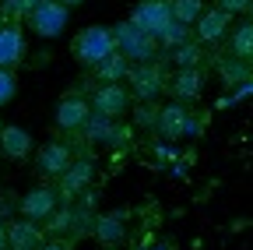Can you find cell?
<instances>
[{
    "label": "cell",
    "mask_w": 253,
    "mask_h": 250,
    "mask_svg": "<svg viewBox=\"0 0 253 250\" xmlns=\"http://www.w3.org/2000/svg\"><path fill=\"white\" fill-rule=\"evenodd\" d=\"M116 53V39H113V28L109 25H88L71 39V56L84 67H95L102 60Z\"/></svg>",
    "instance_id": "cell-1"
},
{
    "label": "cell",
    "mask_w": 253,
    "mask_h": 250,
    "mask_svg": "<svg viewBox=\"0 0 253 250\" xmlns=\"http://www.w3.org/2000/svg\"><path fill=\"white\" fill-rule=\"evenodd\" d=\"M113 39H116V53H123L130 64H148L158 53V39L141 32V28H134L130 21H120L113 28Z\"/></svg>",
    "instance_id": "cell-2"
},
{
    "label": "cell",
    "mask_w": 253,
    "mask_h": 250,
    "mask_svg": "<svg viewBox=\"0 0 253 250\" xmlns=\"http://www.w3.org/2000/svg\"><path fill=\"white\" fill-rule=\"evenodd\" d=\"M67 11H71V7L56 4V0H39V4L32 7L25 18H28V28H32L39 39H60L63 32H67V21H71Z\"/></svg>",
    "instance_id": "cell-3"
},
{
    "label": "cell",
    "mask_w": 253,
    "mask_h": 250,
    "mask_svg": "<svg viewBox=\"0 0 253 250\" xmlns=\"http://www.w3.org/2000/svg\"><path fill=\"white\" fill-rule=\"evenodd\" d=\"M130 25L158 39L172 25V0H137V7L130 11Z\"/></svg>",
    "instance_id": "cell-4"
},
{
    "label": "cell",
    "mask_w": 253,
    "mask_h": 250,
    "mask_svg": "<svg viewBox=\"0 0 253 250\" xmlns=\"http://www.w3.org/2000/svg\"><path fill=\"white\" fill-rule=\"evenodd\" d=\"M130 102H134V96H130V88H123L120 81L116 85H99V92L91 96V109H95V116H102V120H116V116H123L126 109H130Z\"/></svg>",
    "instance_id": "cell-5"
},
{
    "label": "cell",
    "mask_w": 253,
    "mask_h": 250,
    "mask_svg": "<svg viewBox=\"0 0 253 250\" xmlns=\"http://www.w3.org/2000/svg\"><path fill=\"white\" fill-rule=\"evenodd\" d=\"M155 127H158V134H162L166 141H179V138H186L190 131H194V113H190L186 102H169V106L158 109Z\"/></svg>",
    "instance_id": "cell-6"
},
{
    "label": "cell",
    "mask_w": 253,
    "mask_h": 250,
    "mask_svg": "<svg viewBox=\"0 0 253 250\" xmlns=\"http://www.w3.org/2000/svg\"><path fill=\"white\" fill-rule=\"evenodd\" d=\"M126 78H130V96H137L141 102L144 99H155L158 92L166 88V74H162V67L158 64H141V67H130L126 71Z\"/></svg>",
    "instance_id": "cell-7"
},
{
    "label": "cell",
    "mask_w": 253,
    "mask_h": 250,
    "mask_svg": "<svg viewBox=\"0 0 253 250\" xmlns=\"http://www.w3.org/2000/svg\"><path fill=\"white\" fill-rule=\"evenodd\" d=\"M56 191L53 187H32V191L21 198V204H18V211H21V218H28V222H46V218L56 211Z\"/></svg>",
    "instance_id": "cell-8"
},
{
    "label": "cell",
    "mask_w": 253,
    "mask_h": 250,
    "mask_svg": "<svg viewBox=\"0 0 253 250\" xmlns=\"http://www.w3.org/2000/svg\"><path fill=\"white\" fill-rule=\"evenodd\" d=\"M91 176H95V162H91V159H78V162H71L67 169L60 173V191H56V198L74 201L81 191H88Z\"/></svg>",
    "instance_id": "cell-9"
},
{
    "label": "cell",
    "mask_w": 253,
    "mask_h": 250,
    "mask_svg": "<svg viewBox=\"0 0 253 250\" xmlns=\"http://www.w3.org/2000/svg\"><path fill=\"white\" fill-rule=\"evenodd\" d=\"M25 56H28V43H25L21 25H0V67L11 71Z\"/></svg>",
    "instance_id": "cell-10"
},
{
    "label": "cell",
    "mask_w": 253,
    "mask_h": 250,
    "mask_svg": "<svg viewBox=\"0 0 253 250\" xmlns=\"http://www.w3.org/2000/svg\"><path fill=\"white\" fill-rule=\"evenodd\" d=\"M88 116H91V106H88V99H81V96H63L60 99V106H56V127L60 131H81L84 123H88Z\"/></svg>",
    "instance_id": "cell-11"
},
{
    "label": "cell",
    "mask_w": 253,
    "mask_h": 250,
    "mask_svg": "<svg viewBox=\"0 0 253 250\" xmlns=\"http://www.w3.org/2000/svg\"><path fill=\"white\" fill-rule=\"evenodd\" d=\"M46 243V229L39 222L18 218L14 226H7V250H39Z\"/></svg>",
    "instance_id": "cell-12"
},
{
    "label": "cell",
    "mask_w": 253,
    "mask_h": 250,
    "mask_svg": "<svg viewBox=\"0 0 253 250\" xmlns=\"http://www.w3.org/2000/svg\"><path fill=\"white\" fill-rule=\"evenodd\" d=\"M0 148H4L7 159H28L32 148H36V141H32V134L25 127H18V123H7V127H0Z\"/></svg>",
    "instance_id": "cell-13"
},
{
    "label": "cell",
    "mask_w": 253,
    "mask_h": 250,
    "mask_svg": "<svg viewBox=\"0 0 253 250\" xmlns=\"http://www.w3.org/2000/svg\"><path fill=\"white\" fill-rule=\"evenodd\" d=\"M232 14H225L221 7H211V11H201V18L194 21L197 25V39L201 43H218L221 36H225V28H229Z\"/></svg>",
    "instance_id": "cell-14"
},
{
    "label": "cell",
    "mask_w": 253,
    "mask_h": 250,
    "mask_svg": "<svg viewBox=\"0 0 253 250\" xmlns=\"http://www.w3.org/2000/svg\"><path fill=\"white\" fill-rule=\"evenodd\" d=\"M74 162V151L63 145V141H53V145H46L42 148V155H39V169L46 173V176H60L63 169H67Z\"/></svg>",
    "instance_id": "cell-15"
},
{
    "label": "cell",
    "mask_w": 253,
    "mask_h": 250,
    "mask_svg": "<svg viewBox=\"0 0 253 250\" xmlns=\"http://www.w3.org/2000/svg\"><path fill=\"white\" fill-rule=\"evenodd\" d=\"M130 67H134V64H130V60H126L123 53H109L102 64H95L91 71H95V78H99L102 85H116V81L126 78V71H130Z\"/></svg>",
    "instance_id": "cell-16"
},
{
    "label": "cell",
    "mask_w": 253,
    "mask_h": 250,
    "mask_svg": "<svg viewBox=\"0 0 253 250\" xmlns=\"http://www.w3.org/2000/svg\"><path fill=\"white\" fill-rule=\"evenodd\" d=\"M201 85H204L201 67H179V74H176V81H172V96L190 102V99L201 96Z\"/></svg>",
    "instance_id": "cell-17"
},
{
    "label": "cell",
    "mask_w": 253,
    "mask_h": 250,
    "mask_svg": "<svg viewBox=\"0 0 253 250\" xmlns=\"http://www.w3.org/2000/svg\"><path fill=\"white\" fill-rule=\"evenodd\" d=\"M218 71H221V81L225 85H250V64L246 60H221L218 64Z\"/></svg>",
    "instance_id": "cell-18"
},
{
    "label": "cell",
    "mask_w": 253,
    "mask_h": 250,
    "mask_svg": "<svg viewBox=\"0 0 253 250\" xmlns=\"http://www.w3.org/2000/svg\"><path fill=\"white\" fill-rule=\"evenodd\" d=\"M232 56L250 64V56H253V25L250 21H243L236 32H232Z\"/></svg>",
    "instance_id": "cell-19"
},
{
    "label": "cell",
    "mask_w": 253,
    "mask_h": 250,
    "mask_svg": "<svg viewBox=\"0 0 253 250\" xmlns=\"http://www.w3.org/2000/svg\"><path fill=\"white\" fill-rule=\"evenodd\" d=\"M204 11V0H172V21L179 25H194Z\"/></svg>",
    "instance_id": "cell-20"
},
{
    "label": "cell",
    "mask_w": 253,
    "mask_h": 250,
    "mask_svg": "<svg viewBox=\"0 0 253 250\" xmlns=\"http://www.w3.org/2000/svg\"><path fill=\"white\" fill-rule=\"evenodd\" d=\"M95 236H99L102 243H120L123 240V226L116 222V218H95Z\"/></svg>",
    "instance_id": "cell-21"
},
{
    "label": "cell",
    "mask_w": 253,
    "mask_h": 250,
    "mask_svg": "<svg viewBox=\"0 0 253 250\" xmlns=\"http://www.w3.org/2000/svg\"><path fill=\"white\" fill-rule=\"evenodd\" d=\"M14 96H18V78H14V71H4V67H0V109H4Z\"/></svg>",
    "instance_id": "cell-22"
},
{
    "label": "cell",
    "mask_w": 253,
    "mask_h": 250,
    "mask_svg": "<svg viewBox=\"0 0 253 250\" xmlns=\"http://www.w3.org/2000/svg\"><path fill=\"white\" fill-rule=\"evenodd\" d=\"M176 64H179V67H197V64H201V46L179 43V46H176Z\"/></svg>",
    "instance_id": "cell-23"
},
{
    "label": "cell",
    "mask_w": 253,
    "mask_h": 250,
    "mask_svg": "<svg viewBox=\"0 0 253 250\" xmlns=\"http://www.w3.org/2000/svg\"><path fill=\"white\" fill-rule=\"evenodd\" d=\"M186 28H190V25H179V21H172V25L166 28V32L158 36V39H162L158 46H179V43H186Z\"/></svg>",
    "instance_id": "cell-24"
},
{
    "label": "cell",
    "mask_w": 253,
    "mask_h": 250,
    "mask_svg": "<svg viewBox=\"0 0 253 250\" xmlns=\"http://www.w3.org/2000/svg\"><path fill=\"white\" fill-rule=\"evenodd\" d=\"M39 0H7V7H4V14L7 18H25L32 7H36Z\"/></svg>",
    "instance_id": "cell-25"
},
{
    "label": "cell",
    "mask_w": 253,
    "mask_h": 250,
    "mask_svg": "<svg viewBox=\"0 0 253 250\" xmlns=\"http://www.w3.org/2000/svg\"><path fill=\"white\" fill-rule=\"evenodd\" d=\"M250 4H253V0H218V7L225 11V14H246Z\"/></svg>",
    "instance_id": "cell-26"
},
{
    "label": "cell",
    "mask_w": 253,
    "mask_h": 250,
    "mask_svg": "<svg viewBox=\"0 0 253 250\" xmlns=\"http://www.w3.org/2000/svg\"><path fill=\"white\" fill-rule=\"evenodd\" d=\"M158 120V106H151V99H144V106L137 109V123L144 127V123H155Z\"/></svg>",
    "instance_id": "cell-27"
},
{
    "label": "cell",
    "mask_w": 253,
    "mask_h": 250,
    "mask_svg": "<svg viewBox=\"0 0 253 250\" xmlns=\"http://www.w3.org/2000/svg\"><path fill=\"white\" fill-rule=\"evenodd\" d=\"M71 247H74V240H71V236H67V240H53V243H49V240H46V243H42V247H39V250H71Z\"/></svg>",
    "instance_id": "cell-28"
},
{
    "label": "cell",
    "mask_w": 253,
    "mask_h": 250,
    "mask_svg": "<svg viewBox=\"0 0 253 250\" xmlns=\"http://www.w3.org/2000/svg\"><path fill=\"white\" fill-rule=\"evenodd\" d=\"M0 250H7V226L0 222Z\"/></svg>",
    "instance_id": "cell-29"
},
{
    "label": "cell",
    "mask_w": 253,
    "mask_h": 250,
    "mask_svg": "<svg viewBox=\"0 0 253 250\" xmlns=\"http://www.w3.org/2000/svg\"><path fill=\"white\" fill-rule=\"evenodd\" d=\"M56 4H63V7H78L81 0H56Z\"/></svg>",
    "instance_id": "cell-30"
}]
</instances>
